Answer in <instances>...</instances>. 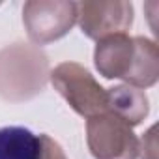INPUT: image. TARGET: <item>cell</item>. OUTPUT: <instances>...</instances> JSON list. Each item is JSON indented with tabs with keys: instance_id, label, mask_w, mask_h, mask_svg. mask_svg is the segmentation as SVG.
I'll return each mask as SVG.
<instances>
[{
	"instance_id": "3957f363",
	"label": "cell",
	"mask_w": 159,
	"mask_h": 159,
	"mask_svg": "<svg viewBox=\"0 0 159 159\" xmlns=\"http://www.w3.org/2000/svg\"><path fill=\"white\" fill-rule=\"evenodd\" d=\"M49 79L69 107L86 120L109 111V90L81 64L64 62L49 73Z\"/></svg>"
},
{
	"instance_id": "8992f818",
	"label": "cell",
	"mask_w": 159,
	"mask_h": 159,
	"mask_svg": "<svg viewBox=\"0 0 159 159\" xmlns=\"http://www.w3.org/2000/svg\"><path fill=\"white\" fill-rule=\"evenodd\" d=\"M77 23L90 39H103L114 34H127L133 25V4L125 0L77 2Z\"/></svg>"
},
{
	"instance_id": "7a4b0ae2",
	"label": "cell",
	"mask_w": 159,
	"mask_h": 159,
	"mask_svg": "<svg viewBox=\"0 0 159 159\" xmlns=\"http://www.w3.org/2000/svg\"><path fill=\"white\" fill-rule=\"evenodd\" d=\"M47 56L34 45L15 43L0 51V98L19 103L38 96L49 79Z\"/></svg>"
},
{
	"instance_id": "30bf717a",
	"label": "cell",
	"mask_w": 159,
	"mask_h": 159,
	"mask_svg": "<svg viewBox=\"0 0 159 159\" xmlns=\"http://www.w3.org/2000/svg\"><path fill=\"white\" fill-rule=\"evenodd\" d=\"M150 146H146L144 142H139V153H142V159H157V144H155V127H150Z\"/></svg>"
},
{
	"instance_id": "52a82bcc",
	"label": "cell",
	"mask_w": 159,
	"mask_h": 159,
	"mask_svg": "<svg viewBox=\"0 0 159 159\" xmlns=\"http://www.w3.org/2000/svg\"><path fill=\"white\" fill-rule=\"evenodd\" d=\"M107 90H109V111L107 112L116 114L131 127L139 125L148 116L150 105H148V98L144 90H139L129 84H120V86L107 88Z\"/></svg>"
},
{
	"instance_id": "5b68a950",
	"label": "cell",
	"mask_w": 159,
	"mask_h": 159,
	"mask_svg": "<svg viewBox=\"0 0 159 159\" xmlns=\"http://www.w3.org/2000/svg\"><path fill=\"white\" fill-rule=\"evenodd\" d=\"M23 23L36 45H47L64 38L77 23V2L30 0L23 8Z\"/></svg>"
},
{
	"instance_id": "277c9868",
	"label": "cell",
	"mask_w": 159,
	"mask_h": 159,
	"mask_svg": "<svg viewBox=\"0 0 159 159\" xmlns=\"http://www.w3.org/2000/svg\"><path fill=\"white\" fill-rule=\"evenodd\" d=\"M86 142L94 159H137L139 139L133 127L112 112L86 120Z\"/></svg>"
},
{
	"instance_id": "6da1fadb",
	"label": "cell",
	"mask_w": 159,
	"mask_h": 159,
	"mask_svg": "<svg viewBox=\"0 0 159 159\" xmlns=\"http://www.w3.org/2000/svg\"><path fill=\"white\" fill-rule=\"evenodd\" d=\"M157 45L142 36L114 34L103 38L96 45L94 64L101 77L122 79L139 90L150 88L157 83Z\"/></svg>"
},
{
	"instance_id": "9c48e42d",
	"label": "cell",
	"mask_w": 159,
	"mask_h": 159,
	"mask_svg": "<svg viewBox=\"0 0 159 159\" xmlns=\"http://www.w3.org/2000/svg\"><path fill=\"white\" fill-rule=\"evenodd\" d=\"M41 142H43L41 159H67V155L64 153L62 146L56 140H52L49 135H41Z\"/></svg>"
},
{
	"instance_id": "ba28073f",
	"label": "cell",
	"mask_w": 159,
	"mask_h": 159,
	"mask_svg": "<svg viewBox=\"0 0 159 159\" xmlns=\"http://www.w3.org/2000/svg\"><path fill=\"white\" fill-rule=\"evenodd\" d=\"M43 142L28 127H0V159H41Z\"/></svg>"
}]
</instances>
